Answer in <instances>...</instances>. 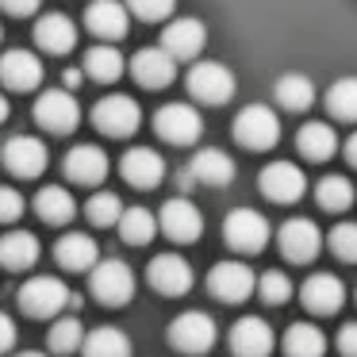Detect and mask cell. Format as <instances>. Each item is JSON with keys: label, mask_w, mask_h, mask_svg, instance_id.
<instances>
[{"label": "cell", "mask_w": 357, "mask_h": 357, "mask_svg": "<svg viewBox=\"0 0 357 357\" xmlns=\"http://www.w3.org/2000/svg\"><path fill=\"white\" fill-rule=\"evenodd\" d=\"M257 188H261V196L273 200V204H296L303 192H307V177H303V169L292 165V162H273V165L261 169Z\"/></svg>", "instance_id": "obj_11"}, {"label": "cell", "mask_w": 357, "mask_h": 357, "mask_svg": "<svg viewBox=\"0 0 357 357\" xmlns=\"http://www.w3.org/2000/svg\"><path fill=\"white\" fill-rule=\"evenodd\" d=\"M12 346H16V323L0 311V354H8Z\"/></svg>", "instance_id": "obj_45"}, {"label": "cell", "mask_w": 357, "mask_h": 357, "mask_svg": "<svg viewBox=\"0 0 357 357\" xmlns=\"http://www.w3.org/2000/svg\"><path fill=\"white\" fill-rule=\"evenodd\" d=\"M35 211H39L43 223H70L73 215H77V200H73V192H66L62 185H47L39 196H35Z\"/></svg>", "instance_id": "obj_30"}, {"label": "cell", "mask_w": 357, "mask_h": 357, "mask_svg": "<svg viewBox=\"0 0 357 357\" xmlns=\"http://www.w3.org/2000/svg\"><path fill=\"white\" fill-rule=\"evenodd\" d=\"M35 43L47 54H70L77 47V27H73L70 16L50 12V16H39V24H35Z\"/></svg>", "instance_id": "obj_25"}, {"label": "cell", "mask_w": 357, "mask_h": 357, "mask_svg": "<svg viewBox=\"0 0 357 357\" xmlns=\"http://www.w3.org/2000/svg\"><path fill=\"white\" fill-rule=\"evenodd\" d=\"M70 307V288L58 277H31L20 288V311L31 319H50Z\"/></svg>", "instance_id": "obj_7"}, {"label": "cell", "mask_w": 357, "mask_h": 357, "mask_svg": "<svg viewBox=\"0 0 357 357\" xmlns=\"http://www.w3.org/2000/svg\"><path fill=\"white\" fill-rule=\"evenodd\" d=\"M162 47L169 50L177 62H192V58H200L204 47H208V27L196 16H181L162 31Z\"/></svg>", "instance_id": "obj_13"}, {"label": "cell", "mask_w": 357, "mask_h": 357, "mask_svg": "<svg viewBox=\"0 0 357 357\" xmlns=\"http://www.w3.org/2000/svg\"><path fill=\"white\" fill-rule=\"evenodd\" d=\"M185 85H188V96L200 104H227L238 93V77L227 62H192Z\"/></svg>", "instance_id": "obj_3"}, {"label": "cell", "mask_w": 357, "mask_h": 357, "mask_svg": "<svg viewBox=\"0 0 357 357\" xmlns=\"http://www.w3.org/2000/svg\"><path fill=\"white\" fill-rule=\"evenodd\" d=\"M146 280L154 284V292L162 296H185L192 288V265L181 254H158L146 265Z\"/></svg>", "instance_id": "obj_15"}, {"label": "cell", "mask_w": 357, "mask_h": 357, "mask_svg": "<svg viewBox=\"0 0 357 357\" xmlns=\"http://www.w3.org/2000/svg\"><path fill=\"white\" fill-rule=\"evenodd\" d=\"M81 81H85V73H81V70H66V73H62V85H66V89H77Z\"/></svg>", "instance_id": "obj_46"}, {"label": "cell", "mask_w": 357, "mask_h": 357, "mask_svg": "<svg viewBox=\"0 0 357 357\" xmlns=\"http://www.w3.org/2000/svg\"><path fill=\"white\" fill-rule=\"evenodd\" d=\"M127 24H131V12H127V4H119V0H93L85 8V27L93 31V39H100V43L123 39Z\"/></svg>", "instance_id": "obj_18"}, {"label": "cell", "mask_w": 357, "mask_h": 357, "mask_svg": "<svg viewBox=\"0 0 357 357\" xmlns=\"http://www.w3.org/2000/svg\"><path fill=\"white\" fill-rule=\"evenodd\" d=\"M165 338H169V346L177 349V354L204 357L211 346H215L219 326H215V319H211L208 311H181V315L169 323Z\"/></svg>", "instance_id": "obj_2"}, {"label": "cell", "mask_w": 357, "mask_h": 357, "mask_svg": "<svg viewBox=\"0 0 357 357\" xmlns=\"http://www.w3.org/2000/svg\"><path fill=\"white\" fill-rule=\"evenodd\" d=\"M131 73L142 89H165L177 81V58L165 47H146L131 58Z\"/></svg>", "instance_id": "obj_16"}, {"label": "cell", "mask_w": 357, "mask_h": 357, "mask_svg": "<svg viewBox=\"0 0 357 357\" xmlns=\"http://www.w3.org/2000/svg\"><path fill=\"white\" fill-rule=\"evenodd\" d=\"M54 257H58V265H62V269H70V273H85L89 265H93L96 257H100V250H96L93 234L70 231V234H62V238H58Z\"/></svg>", "instance_id": "obj_27"}, {"label": "cell", "mask_w": 357, "mask_h": 357, "mask_svg": "<svg viewBox=\"0 0 357 357\" xmlns=\"http://www.w3.org/2000/svg\"><path fill=\"white\" fill-rule=\"evenodd\" d=\"M280 254L288 257V261H311V257L323 250V231H319L311 219H288L284 227H280Z\"/></svg>", "instance_id": "obj_22"}, {"label": "cell", "mask_w": 357, "mask_h": 357, "mask_svg": "<svg viewBox=\"0 0 357 357\" xmlns=\"http://www.w3.org/2000/svg\"><path fill=\"white\" fill-rule=\"evenodd\" d=\"M93 123H96V131L112 135V139H127V135L139 131L142 108H139V100H131V96L112 93V96H104V100H96Z\"/></svg>", "instance_id": "obj_8"}, {"label": "cell", "mask_w": 357, "mask_h": 357, "mask_svg": "<svg viewBox=\"0 0 357 357\" xmlns=\"http://www.w3.org/2000/svg\"><path fill=\"white\" fill-rule=\"evenodd\" d=\"M81 338H85V326H81V319L66 315V319H58V323L50 326L47 346H50V354H77Z\"/></svg>", "instance_id": "obj_37"}, {"label": "cell", "mask_w": 357, "mask_h": 357, "mask_svg": "<svg viewBox=\"0 0 357 357\" xmlns=\"http://www.w3.org/2000/svg\"><path fill=\"white\" fill-rule=\"evenodd\" d=\"M223 234H227V246L238 250V254H261L269 246V219L254 208H231L223 219Z\"/></svg>", "instance_id": "obj_4"}, {"label": "cell", "mask_w": 357, "mask_h": 357, "mask_svg": "<svg viewBox=\"0 0 357 357\" xmlns=\"http://www.w3.org/2000/svg\"><path fill=\"white\" fill-rule=\"evenodd\" d=\"M254 292L261 296V300L269 303V307H280V303H288V300H292V280H288L280 269H265L261 277H257Z\"/></svg>", "instance_id": "obj_38"}, {"label": "cell", "mask_w": 357, "mask_h": 357, "mask_svg": "<svg viewBox=\"0 0 357 357\" xmlns=\"http://www.w3.org/2000/svg\"><path fill=\"white\" fill-rule=\"evenodd\" d=\"M119 211H123V200H119L116 192H93L85 204V215L93 227H116Z\"/></svg>", "instance_id": "obj_39"}, {"label": "cell", "mask_w": 357, "mask_h": 357, "mask_svg": "<svg viewBox=\"0 0 357 357\" xmlns=\"http://www.w3.org/2000/svg\"><path fill=\"white\" fill-rule=\"evenodd\" d=\"M8 116H12V104H8V96L0 93V123H4V119H8Z\"/></svg>", "instance_id": "obj_48"}, {"label": "cell", "mask_w": 357, "mask_h": 357, "mask_svg": "<svg viewBox=\"0 0 357 357\" xmlns=\"http://www.w3.org/2000/svg\"><path fill=\"white\" fill-rule=\"evenodd\" d=\"M0 158H4V165H8L16 177H39L43 169H47V146H43L35 135H16V139L4 142V150H0Z\"/></svg>", "instance_id": "obj_20"}, {"label": "cell", "mask_w": 357, "mask_h": 357, "mask_svg": "<svg viewBox=\"0 0 357 357\" xmlns=\"http://www.w3.org/2000/svg\"><path fill=\"white\" fill-rule=\"evenodd\" d=\"M231 349L234 357H269L273 349H277V334H273V326L265 323L261 315H246L238 319V323L231 326Z\"/></svg>", "instance_id": "obj_14"}, {"label": "cell", "mask_w": 357, "mask_h": 357, "mask_svg": "<svg viewBox=\"0 0 357 357\" xmlns=\"http://www.w3.org/2000/svg\"><path fill=\"white\" fill-rule=\"evenodd\" d=\"M35 123L50 135H70L81 123V104L73 100V89H47L35 100Z\"/></svg>", "instance_id": "obj_5"}, {"label": "cell", "mask_w": 357, "mask_h": 357, "mask_svg": "<svg viewBox=\"0 0 357 357\" xmlns=\"http://www.w3.org/2000/svg\"><path fill=\"white\" fill-rule=\"evenodd\" d=\"M81 357H131V338H127L119 326H96V331H85L81 338Z\"/></svg>", "instance_id": "obj_28"}, {"label": "cell", "mask_w": 357, "mask_h": 357, "mask_svg": "<svg viewBox=\"0 0 357 357\" xmlns=\"http://www.w3.org/2000/svg\"><path fill=\"white\" fill-rule=\"evenodd\" d=\"M338 349L342 357H357V323H346L338 331Z\"/></svg>", "instance_id": "obj_43"}, {"label": "cell", "mask_w": 357, "mask_h": 357, "mask_svg": "<svg viewBox=\"0 0 357 357\" xmlns=\"http://www.w3.org/2000/svg\"><path fill=\"white\" fill-rule=\"evenodd\" d=\"M85 273H89V292L100 303H108V307H123L135 296V273H131V265L119 261V257H108V261L96 257Z\"/></svg>", "instance_id": "obj_1"}, {"label": "cell", "mask_w": 357, "mask_h": 357, "mask_svg": "<svg viewBox=\"0 0 357 357\" xmlns=\"http://www.w3.org/2000/svg\"><path fill=\"white\" fill-rule=\"evenodd\" d=\"M116 227H119V238H123L127 246H146L158 234V215L150 208H123L116 219Z\"/></svg>", "instance_id": "obj_32"}, {"label": "cell", "mask_w": 357, "mask_h": 357, "mask_svg": "<svg viewBox=\"0 0 357 357\" xmlns=\"http://www.w3.org/2000/svg\"><path fill=\"white\" fill-rule=\"evenodd\" d=\"M300 300L311 315H334L346 303V284L334 273H311L300 288Z\"/></svg>", "instance_id": "obj_19"}, {"label": "cell", "mask_w": 357, "mask_h": 357, "mask_svg": "<svg viewBox=\"0 0 357 357\" xmlns=\"http://www.w3.org/2000/svg\"><path fill=\"white\" fill-rule=\"evenodd\" d=\"M0 81L12 93H31L43 81L39 54H31V50H8V54H0Z\"/></svg>", "instance_id": "obj_23"}, {"label": "cell", "mask_w": 357, "mask_h": 357, "mask_svg": "<svg viewBox=\"0 0 357 357\" xmlns=\"http://www.w3.org/2000/svg\"><path fill=\"white\" fill-rule=\"evenodd\" d=\"M43 0H0V8L8 12V16H31V12H39Z\"/></svg>", "instance_id": "obj_44"}, {"label": "cell", "mask_w": 357, "mask_h": 357, "mask_svg": "<svg viewBox=\"0 0 357 357\" xmlns=\"http://www.w3.org/2000/svg\"><path fill=\"white\" fill-rule=\"evenodd\" d=\"M315 200L323 211H346L354 204V185L346 177H338V173H331V177H323L315 185Z\"/></svg>", "instance_id": "obj_36"}, {"label": "cell", "mask_w": 357, "mask_h": 357, "mask_svg": "<svg viewBox=\"0 0 357 357\" xmlns=\"http://www.w3.org/2000/svg\"><path fill=\"white\" fill-rule=\"evenodd\" d=\"M234 139L246 150H269L280 142V119L265 104H250L234 116Z\"/></svg>", "instance_id": "obj_6"}, {"label": "cell", "mask_w": 357, "mask_h": 357, "mask_svg": "<svg viewBox=\"0 0 357 357\" xmlns=\"http://www.w3.org/2000/svg\"><path fill=\"white\" fill-rule=\"evenodd\" d=\"M154 131L173 146H192L204 135V116L192 104H165L154 112Z\"/></svg>", "instance_id": "obj_9"}, {"label": "cell", "mask_w": 357, "mask_h": 357, "mask_svg": "<svg viewBox=\"0 0 357 357\" xmlns=\"http://www.w3.org/2000/svg\"><path fill=\"white\" fill-rule=\"evenodd\" d=\"M39 261V238L31 231L0 234V265L4 269H31Z\"/></svg>", "instance_id": "obj_29"}, {"label": "cell", "mask_w": 357, "mask_h": 357, "mask_svg": "<svg viewBox=\"0 0 357 357\" xmlns=\"http://www.w3.org/2000/svg\"><path fill=\"white\" fill-rule=\"evenodd\" d=\"M326 112L342 123H357V77H338L323 96Z\"/></svg>", "instance_id": "obj_35"}, {"label": "cell", "mask_w": 357, "mask_h": 357, "mask_svg": "<svg viewBox=\"0 0 357 357\" xmlns=\"http://www.w3.org/2000/svg\"><path fill=\"white\" fill-rule=\"evenodd\" d=\"M119 173H123V181L135 188H154L165 181V162H162V154L150 150V146H131L119 158Z\"/></svg>", "instance_id": "obj_21"}, {"label": "cell", "mask_w": 357, "mask_h": 357, "mask_svg": "<svg viewBox=\"0 0 357 357\" xmlns=\"http://www.w3.org/2000/svg\"><path fill=\"white\" fill-rule=\"evenodd\" d=\"M188 181H196V185H208V188H223L234 181V158L227 154V150L219 146H204L192 154V162H188Z\"/></svg>", "instance_id": "obj_17"}, {"label": "cell", "mask_w": 357, "mask_h": 357, "mask_svg": "<svg viewBox=\"0 0 357 357\" xmlns=\"http://www.w3.org/2000/svg\"><path fill=\"white\" fill-rule=\"evenodd\" d=\"M346 158H349V165H354V169H357V131H354V135H349V139H346Z\"/></svg>", "instance_id": "obj_47"}, {"label": "cell", "mask_w": 357, "mask_h": 357, "mask_svg": "<svg viewBox=\"0 0 357 357\" xmlns=\"http://www.w3.org/2000/svg\"><path fill=\"white\" fill-rule=\"evenodd\" d=\"M158 227L169 234L173 242H196L204 234V211L196 208L188 196H173L158 211Z\"/></svg>", "instance_id": "obj_12"}, {"label": "cell", "mask_w": 357, "mask_h": 357, "mask_svg": "<svg viewBox=\"0 0 357 357\" xmlns=\"http://www.w3.org/2000/svg\"><path fill=\"white\" fill-rule=\"evenodd\" d=\"M127 12L139 20H146V24H158V20L173 16V8H177V0H123Z\"/></svg>", "instance_id": "obj_41"}, {"label": "cell", "mask_w": 357, "mask_h": 357, "mask_svg": "<svg viewBox=\"0 0 357 357\" xmlns=\"http://www.w3.org/2000/svg\"><path fill=\"white\" fill-rule=\"evenodd\" d=\"M296 146H300V154L307 158V162H326V158L338 154V131H334L331 123H323V119H311V123L300 127Z\"/></svg>", "instance_id": "obj_26"}, {"label": "cell", "mask_w": 357, "mask_h": 357, "mask_svg": "<svg viewBox=\"0 0 357 357\" xmlns=\"http://www.w3.org/2000/svg\"><path fill=\"white\" fill-rule=\"evenodd\" d=\"M326 246L338 261L357 265V223H338L331 234H326Z\"/></svg>", "instance_id": "obj_40"}, {"label": "cell", "mask_w": 357, "mask_h": 357, "mask_svg": "<svg viewBox=\"0 0 357 357\" xmlns=\"http://www.w3.org/2000/svg\"><path fill=\"white\" fill-rule=\"evenodd\" d=\"M16 357H50V354H39V349H24V354H16Z\"/></svg>", "instance_id": "obj_49"}, {"label": "cell", "mask_w": 357, "mask_h": 357, "mask_svg": "<svg viewBox=\"0 0 357 357\" xmlns=\"http://www.w3.org/2000/svg\"><path fill=\"white\" fill-rule=\"evenodd\" d=\"M24 192L12 185H0V223H20V215H24Z\"/></svg>", "instance_id": "obj_42"}, {"label": "cell", "mask_w": 357, "mask_h": 357, "mask_svg": "<svg viewBox=\"0 0 357 357\" xmlns=\"http://www.w3.org/2000/svg\"><path fill=\"white\" fill-rule=\"evenodd\" d=\"M284 354L288 357H323L326 354V334L315 323H292L284 331Z\"/></svg>", "instance_id": "obj_34"}, {"label": "cell", "mask_w": 357, "mask_h": 357, "mask_svg": "<svg viewBox=\"0 0 357 357\" xmlns=\"http://www.w3.org/2000/svg\"><path fill=\"white\" fill-rule=\"evenodd\" d=\"M273 100L284 112H307L315 104V85H311L303 73H284V77L273 85Z\"/></svg>", "instance_id": "obj_31"}, {"label": "cell", "mask_w": 357, "mask_h": 357, "mask_svg": "<svg viewBox=\"0 0 357 357\" xmlns=\"http://www.w3.org/2000/svg\"><path fill=\"white\" fill-rule=\"evenodd\" d=\"M81 70L89 73L93 81H119V73L127 70L123 54H119V47H112V43H96L93 50L85 54V62H81Z\"/></svg>", "instance_id": "obj_33"}, {"label": "cell", "mask_w": 357, "mask_h": 357, "mask_svg": "<svg viewBox=\"0 0 357 357\" xmlns=\"http://www.w3.org/2000/svg\"><path fill=\"white\" fill-rule=\"evenodd\" d=\"M66 177L77 181V185H100L108 177V154L93 142H81L66 154Z\"/></svg>", "instance_id": "obj_24"}, {"label": "cell", "mask_w": 357, "mask_h": 357, "mask_svg": "<svg viewBox=\"0 0 357 357\" xmlns=\"http://www.w3.org/2000/svg\"><path fill=\"white\" fill-rule=\"evenodd\" d=\"M254 284H257V277L246 261H219V265H211V273H208V292L223 303L250 300V296H254Z\"/></svg>", "instance_id": "obj_10"}]
</instances>
